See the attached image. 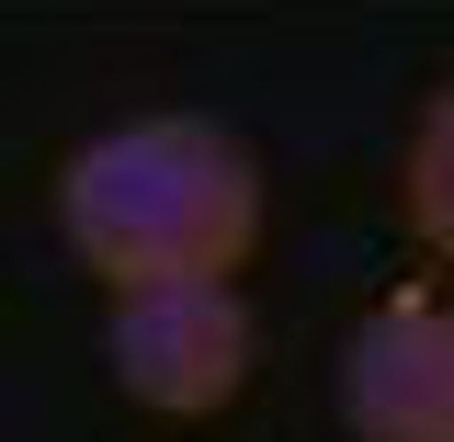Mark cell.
Wrapping results in <instances>:
<instances>
[{"label": "cell", "mask_w": 454, "mask_h": 442, "mask_svg": "<svg viewBox=\"0 0 454 442\" xmlns=\"http://www.w3.org/2000/svg\"><path fill=\"white\" fill-rule=\"evenodd\" d=\"M57 238L103 295L182 283V273H250L262 159L205 113H125L57 159Z\"/></svg>", "instance_id": "6da1fadb"}, {"label": "cell", "mask_w": 454, "mask_h": 442, "mask_svg": "<svg viewBox=\"0 0 454 442\" xmlns=\"http://www.w3.org/2000/svg\"><path fill=\"white\" fill-rule=\"evenodd\" d=\"M250 363H262V318H250L239 273H182V283L103 295V375L148 420H216V408H239Z\"/></svg>", "instance_id": "7a4b0ae2"}, {"label": "cell", "mask_w": 454, "mask_h": 442, "mask_svg": "<svg viewBox=\"0 0 454 442\" xmlns=\"http://www.w3.org/2000/svg\"><path fill=\"white\" fill-rule=\"evenodd\" d=\"M340 442H454V295L397 283L375 295L330 363Z\"/></svg>", "instance_id": "3957f363"}, {"label": "cell", "mask_w": 454, "mask_h": 442, "mask_svg": "<svg viewBox=\"0 0 454 442\" xmlns=\"http://www.w3.org/2000/svg\"><path fill=\"white\" fill-rule=\"evenodd\" d=\"M397 205H409V238L432 261H454V80L420 103L409 148H397Z\"/></svg>", "instance_id": "277c9868"}]
</instances>
